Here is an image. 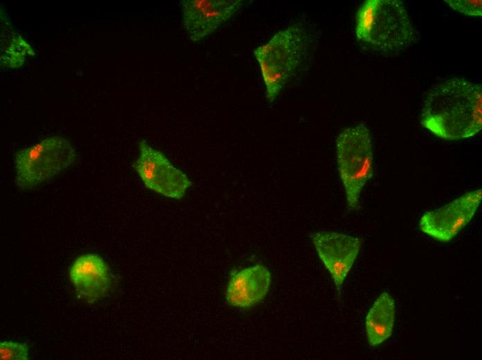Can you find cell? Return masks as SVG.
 Listing matches in <instances>:
<instances>
[{
    "instance_id": "cell-5",
    "label": "cell",
    "mask_w": 482,
    "mask_h": 360,
    "mask_svg": "<svg viewBox=\"0 0 482 360\" xmlns=\"http://www.w3.org/2000/svg\"><path fill=\"white\" fill-rule=\"evenodd\" d=\"M77 158L75 148L66 138H44L15 153V183L21 190L32 189L70 168Z\"/></svg>"
},
{
    "instance_id": "cell-14",
    "label": "cell",
    "mask_w": 482,
    "mask_h": 360,
    "mask_svg": "<svg viewBox=\"0 0 482 360\" xmlns=\"http://www.w3.org/2000/svg\"><path fill=\"white\" fill-rule=\"evenodd\" d=\"M29 346L26 343L4 341L0 343L1 359L28 360Z\"/></svg>"
},
{
    "instance_id": "cell-2",
    "label": "cell",
    "mask_w": 482,
    "mask_h": 360,
    "mask_svg": "<svg viewBox=\"0 0 482 360\" xmlns=\"http://www.w3.org/2000/svg\"><path fill=\"white\" fill-rule=\"evenodd\" d=\"M317 42L316 34L309 27L295 23L253 50L269 102H273L296 77L307 69Z\"/></svg>"
},
{
    "instance_id": "cell-6",
    "label": "cell",
    "mask_w": 482,
    "mask_h": 360,
    "mask_svg": "<svg viewBox=\"0 0 482 360\" xmlns=\"http://www.w3.org/2000/svg\"><path fill=\"white\" fill-rule=\"evenodd\" d=\"M133 168L147 188L170 199H181L192 184L185 172L144 139L139 142Z\"/></svg>"
},
{
    "instance_id": "cell-4",
    "label": "cell",
    "mask_w": 482,
    "mask_h": 360,
    "mask_svg": "<svg viewBox=\"0 0 482 360\" xmlns=\"http://www.w3.org/2000/svg\"><path fill=\"white\" fill-rule=\"evenodd\" d=\"M336 157L348 206L357 210L362 191L373 174V142L366 125L341 131L336 138Z\"/></svg>"
},
{
    "instance_id": "cell-12",
    "label": "cell",
    "mask_w": 482,
    "mask_h": 360,
    "mask_svg": "<svg viewBox=\"0 0 482 360\" xmlns=\"http://www.w3.org/2000/svg\"><path fill=\"white\" fill-rule=\"evenodd\" d=\"M395 317V303L393 298L387 292L382 293L366 317V336L371 346L379 345L391 336Z\"/></svg>"
},
{
    "instance_id": "cell-13",
    "label": "cell",
    "mask_w": 482,
    "mask_h": 360,
    "mask_svg": "<svg viewBox=\"0 0 482 360\" xmlns=\"http://www.w3.org/2000/svg\"><path fill=\"white\" fill-rule=\"evenodd\" d=\"M31 46L19 35H15L1 51V63L3 66L17 68L23 65L27 55H34Z\"/></svg>"
},
{
    "instance_id": "cell-7",
    "label": "cell",
    "mask_w": 482,
    "mask_h": 360,
    "mask_svg": "<svg viewBox=\"0 0 482 360\" xmlns=\"http://www.w3.org/2000/svg\"><path fill=\"white\" fill-rule=\"evenodd\" d=\"M481 198V188L472 190L440 208L426 211L420 219V229L437 241L449 242L472 220Z\"/></svg>"
},
{
    "instance_id": "cell-10",
    "label": "cell",
    "mask_w": 482,
    "mask_h": 360,
    "mask_svg": "<svg viewBox=\"0 0 482 360\" xmlns=\"http://www.w3.org/2000/svg\"><path fill=\"white\" fill-rule=\"evenodd\" d=\"M69 278L78 297L90 304L105 297L112 284L108 265L95 253L76 258L70 267Z\"/></svg>"
},
{
    "instance_id": "cell-11",
    "label": "cell",
    "mask_w": 482,
    "mask_h": 360,
    "mask_svg": "<svg viewBox=\"0 0 482 360\" xmlns=\"http://www.w3.org/2000/svg\"><path fill=\"white\" fill-rule=\"evenodd\" d=\"M271 280L269 269L260 264L233 272L225 293L227 303L242 309L256 305L267 295Z\"/></svg>"
},
{
    "instance_id": "cell-1",
    "label": "cell",
    "mask_w": 482,
    "mask_h": 360,
    "mask_svg": "<svg viewBox=\"0 0 482 360\" xmlns=\"http://www.w3.org/2000/svg\"><path fill=\"white\" fill-rule=\"evenodd\" d=\"M482 88L461 78L443 80L427 93L420 123L446 141L475 136L482 128Z\"/></svg>"
},
{
    "instance_id": "cell-9",
    "label": "cell",
    "mask_w": 482,
    "mask_h": 360,
    "mask_svg": "<svg viewBox=\"0 0 482 360\" xmlns=\"http://www.w3.org/2000/svg\"><path fill=\"white\" fill-rule=\"evenodd\" d=\"M317 254L340 294L343 283L360 251V238L337 231H322L310 235Z\"/></svg>"
},
{
    "instance_id": "cell-15",
    "label": "cell",
    "mask_w": 482,
    "mask_h": 360,
    "mask_svg": "<svg viewBox=\"0 0 482 360\" xmlns=\"http://www.w3.org/2000/svg\"><path fill=\"white\" fill-rule=\"evenodd\" d=\"M445 2L454 10L469 16L482 15L481 1L446 0Z\"/></svg>"
},
{
    "instance_id": "cell-8",
    "label": "cell",
    "mask_w": 482,
    "mask_h": 360,
    "mask_svg": "<svg viewBox=\"0 0 482 360\" xmlns=\"http://www.w3.org/2000/svg\"><path fill=\"white\" fill-rule=\"evenodd\" d=\"M241 0H181V24L188 37L199 42L230 19L243 4Z\"/></svg>"
},
{
    "instance_id": "cell-3",
    "label": "cell",
    "mask_w": 482,
    "mask_h": 360,
    "mask_svg": "<svg viewBox=\"0 0 482 360\" xmlns=\"http://www.w3.org/2000/svg\"><path fill=\"white\" fill-rule=\"evenodd\" d=\"M358 42L382 55H393L410 48L415 32L406 6L398 0H367L356 15Z\"/></svg>"
}]
</instances>
